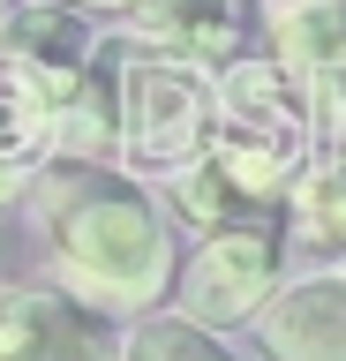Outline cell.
<instances>
[{
	"label": "cell",
	"instance_id": "cell-5",
	"mask_svg": "<svg viewBox=\"0 0 346 361\" xmlns=\"http://www.w3.org/2000/svg\"><path fill=\"white\" fill-rule=\"evenodd\" d=\"M0 361H121V324L53 286H0Z\"/></svg>",
	"mask_w": 346,
	"mask_h": 361
},
{
	"label": "cell",
	"instance_id": "cell-11",
	"mask_svg": "<svg viewBox=\"0 0 346 361\" xmlns=\"http://www.w3.org/2000/svg\"><path fill=\"white\" fill-rule=\"evenodd\" d=\"M113 151H121V61L98 45V61L61 98V151L53 158H113Z\"/></svg>",
	"mask_w": 346,
	"mask_h": 361
},
{
	"label": "cell",
	"instance_id": "cell-1",
	"mask_svg": "<svg viewBox=\"0 0 346 361\" xmlns=\"http://www.w3.org/2000/svg\"><path fill=\"white\" fill-rule=\"evenodd\" d=\"M38 196V233H46L53 279L106 316H143L173 301L181 279V241H173V211L151 196L113 158H53L30 180Z\"/></svg>",
	"mask_w": 346,
	"mask_h": 361
},
{
	"label": "cell",
	"instance_id": "cell-15",
	"mask_svg": "<svg viewBox=\"0 0 346 361\" xmlns=\"http://www.w3.org/2000/svg\"><path fill=\"white\" fill-rule=\"evenodd\" d=\"M8 16H16V0H0V30H8Z\"/></svg>",
	"mask_w": 346,
	"mask_h": 361
},
{
	"label": "cell",
	"instance_id": "cell-2",
	"mask_svg": "<svg viewBox=\"0 0 346 361\" xmlns=\"http://www.w3.org/2000/svg\"><path fill=\"white\" fill-rule=\"evenodd\" d=\"M211 158L226 166L241 188L286 211V188L301 166L316 158V106L309 90L271 61V53H233L218 68V128H211Z\"/></svg>",
	"mask_w": 346,
	"mask_h": 361
},
{
	"label": "cell",
	"instance_id": "cell-14",
	"mask_svg": "<svg viewBox=\"0 0 346 361\" xmlns=\"http://www.w3.org/2000/svg\"><path fill=\"white\" fill-rule=\"evenodd\" d=\"M83 16H128V0H75Z\"/></svg>",
	"mask_w": 346,
	"mask_h": 361
},
{
	"label": "cell",
	"instance_id": "cell-13",
	"mask_svg": "<svg viewBox=\"0 0 346 361\" xmlns=\"http://www.w3.org/2000/svg\"><path fill=\"white\" fill-rule=\"evenodd\" d=\"M121 361H241V354L226 346V331H211V324H196V316H181L173 301H166V309L128 316Z\"/></svg>",
	"mask_w": 346,
	"mask_h": 361
},
{
	"label": "cell",
	"instance_id": "cell-8",
	"mask_svg": "<svg viewBox=\"0 0 346 361\" xmlns=\"http://www.w3.org/2000/svg\"><path fill=\"white\" fill-rule=\"evenodd\" d=\"M128 38L218 75L241 53V0H128Z\"/></svg>",
	"mask_w": 346,
	"mask_h": 361
},
{
	"label": "cell",
	"instance_id": "cell-7",
	"mask_svg": "<svg viewBox=\"0 0 346 361\" xmlns=\"http://www.w3.org/2000/svg\"><path fill=\"white\" fill-rule=\"evenodd\" d=\"M61 98L68 90L23 68L16 53H0V203H16L38 180V166H53L61 151Z\"/></svg>",
	"mask_w": 346,
	"mask_h": 361
},
{
	"label": "cell",
	"instance_id": "cell-6",
	"mask_svg": "<svg viewBox=\"0 0 346 361\" xmlns=\"http://www.w3.org/2000/svg\"><path fill=\"white\" fill-rule=\"evenodd\" d=\"M249 331L264 361H346V256L278 279V293L256 309Z\"/></svg>",
	"mask_w": 346,
	"mask_h": 361
},
{
	"label": "cell",
	"instance_id": "cell-4",
	"mask_svg": "<svg viewBox=\"0 0 346 361\" xmlns=\"http://www.w3.org/2000/svg\"><path fill=\"white\" fill-rule=\"evenodd\" d=\"M286 279V219H241V226H211L204 241L181 256L173 279V309L211 324V331H241L256 324V309L278 293Z\"/></svg>",
	"mask_w": 346,
	"mask_h": 361
},
{
	"label": "cell",
	"instance_id": "cell-10",
	"mask_svg": "<svg viewBox=\"0 0 346 361\" xmlns=\"http://www.w3.org/2000/svg\"><path fill=\"white\" fill-rule=\"evenodd\" d=\"M159 188H166V211H173L181 226H196V233H211V226H241V219H286L278 203H264L256 188H241L211 151L188 158L181 173H166Z\"/></svg>",
	"mask_w": 346,
	"mask_h": 361
},
{
	"label": "cell",
	"instance_id": "cell-12",
	"mask_svg": "<svg viewBox=\"0 0 346 361\" xmlns=\"http://www.w3.org/2000/svg\"><path fill=\"white\" fill-rule=\"evenodd\" d=\"M286 219H294L301 241L346 256V143H331L323 158L301 166V180L286 188Z\"/></svg>",
	"mask_w": 346,
	"mask_h": 361
},
{
	"label": "cell",
	"instance_id": "cell-3",
	"mask_svg": "<svg viewBox=\"0 0 346 361\" xmlns=\"http://www.w3.org/2000/svg\"><path fill=\"white\" fill-rule=\"evenodd\" d=\"M121 61V151L113 166H128L136 180H166L181 173L188 158L211 151V128H218V75L181 53H159V45H113Z\"/></svg>",
	"mask_w": 346,
	"mask_h": 361
},
{
	"label": "cell",
	"instance_id": "cell-9",
	"mask_svg": "<svg viewBox=\"0 0 346 361\" xmlns=\"http://www.w3.org/2000/svg\"><path fill=\"white\" fill-rule=\"evenodd\" d=\"M0 53H16L23 68H38V75H53L68 90L98 61V30H91V16L75 0H16V16L0 30Z\"/></svg>",
	"mask_w": 346,
	"mask_h": 361
}]
</instances>
